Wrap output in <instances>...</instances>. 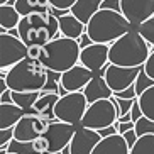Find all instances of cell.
<instances>
[{
    "label": "cell",
    "mask_w": 154,
    "mask_h": 154,
    "mask_svg": "<svg viewBox=\"0 0 154 154\" xmlns=\"http://www.w3.org/2000/svg\"><path fill=\"white\" fill-rule=\"evenodd\" d=\"M149 54V42L137 29H131L124 36L110 42L109 61L119 66H144Z\"/></svg>",
    "instance_id": "6da1fadb"
},
{
    "label": "cell",
    "mask_w": 154,
    "mask_h": 154,
    "mask_svg": "<svg viewBox=\"0 0 154 154\" xmlns=\"http://www.w3.org/2000/svg\"><path fill=\"white\" fill-rule=\"evenodd\" d=\"M82 46L78 39L66 36H58L42 46V54L39 58L48 71L63 73L80 63Z\"/></svg>",
    "instance_id": "7a4b0ae2"
},
{
    "label": "cell",
    "mask_w": 154,
    "mask_h": 154,
    "mask_svg": "<svg viewBox=\"0 0 154 154\" xmlns=\"http://www.w3.org/2000/svg\"><path fill=\"white\" fill-rule=\"evenodd\" d=\"M131 29L134 27L122 12L103 7L86 24V32L93 39V42H107V44L113 42Z\"/></svg>",
    "instance_id": "3957f363"
},
{
    "label": "cell",
    "mask_w": 154,
    "mask_h": 154,
    "mask_svg": "<svg viewBox=\"0 0 154 154\" xmlns=\"http://www.w3.org/2000/svg\"><path fill=\"white\" fill-rule=\"evenodd\" d=\"M49 71L39 59L24 58L7 71V85L14 91H41L48 83Z\"/></svg>",
    "instance_id": "277c9868"
},
{
    "label": "cell",
    "mask_w": 154,
    "mask_h": 154,
    "mask_svg": "<svg viewBox=\"0 0 154 154\" xmlns=\"http://www.w3.org/2000/svg\"><path fill=\"white\" fill-rule=\"evenodd\" d=\"M19 37L27 46L48 44L53 39L49 29V12H36L24 15L17 26Z\"/></svg>",
    "instance_id": "5b68a950"
},
{
    "label": "cell",
    "mask_w": 154,
    "mask_h": 154,
    "mask_svg": "<svg viewBox=\"0 0 154 154\" xmlns=\"http://www.w3.org/2000/svg\"><path fill=\"white\" fill-rule=\"evenodd\" d=\"M119 120V107L113 98H102L91 102L83 115L80 125L100 131L103 127L113 125Z\"/></svg>",
    "instance_id": "8992f818"
},
{
    "label": "cell",
    "mask_w": 154,
    "mask_h": 154,
    "mask_svg": "<svg viewBox=\"0 0 154 154\" xmlns=\"http://www.w3.org/2000/svg\"><path fill=\"white\" fill-rule=\"evenodd\" d=\"M88 100H86L83 90L80 91H68L66 95L59 97L58 103L54 107V115L61 122H68L73 125H80L86 109H88Z\"/></svg>",
    "instance_id": "52a82bcc"
},
{
    "label": "cell",
    "mask_w": 154,
    "mask_h": 154,
    "mask_svg": "<svg viewBox=\"0 0 154 154\" xmlns=\"http://www.w3.org/2000/svg\"><path fill=\"white\" fill-rule=\"evenodd\" d=\"M29 46L19 36L10 32H0V68L9 69L15 63L27 58Z\"/></svg>",
    "instance_id": "ba28073f"
},
{
    "label": "cell",
    "mask_w": 154,
    "mask_h": 154,
    "mask_svg": "<svg viewBox=\"0 0 154 154\" xmlns=\"http://www.w3.org/2000/svg\"><path fill=\"white\" fill-rule=\"evenodd\" d=\"M49 119L42 117L39 113H26L14 125V139L20 142H32L39 136H44L49 129Z\"/></svg>",
    "instance_id": "9c48e42d"
},
{
    "label": "cell",
    "mask_w": 154,
    "mask_h": 154,
    "mask_svg": "<svg viewBox=\"0 0 154 154\" xmlns=\"http://www.w3.org/2000/svg\"><path fill=\"white\" fill-rule=\"evenodd\" d=\"M140 69L142 66H119V64L109 63L102 71L113 91H122L136 83V78Z\"/></svg>",
    "instance_id": "30bf717a"
},
{
    "label": "cell",
    "mask_w": 154,
    "mask_h": 154,
    "mask_svg": "<svg viewBox=\"0 0 154 154\" xmlns=\"http://www.w3.org/2000/svg\"><path fill=\"white\" fill-rule=\"evenodd\" d=\"M76 131V127L73 124L61 122V120H51L49 129L46 131V139L49 140V152H58L63 151L66 146H69L73 139V134Z\"/></svg>",
    "instance_id": "8fae6325"
},
{
    "label": "cell",
    "mask_w": 154,
    "mask_h": 154,
    "mask_svg": "<svg viewBox=\"0 0 154 154\" xmlns=\"http://www.w3.org/2000/svg\"><path fill=\"white\" fill-rule=\"evenodd\" d=\"M120 12L129 19L132 27L137 29L144 20L154 15V0H122Z\"/></svg>",
    "instance_id": "7c38bea8"
},
{
    "label": "cell",
    "mask_w": 154,
    "mask_h": 154,
    "mask_svg": "<svg viewBox=\"0 0 154 154\" xmlns=\"http://www.w3.org/2000/svg\"><path fill=\"white\" fill-rule=\"evenodd\" d=\"M109 53H110V44H107V42H93V44L82 49L80 63L85 64L86 68H90L93 73L102 71L110 63Z\"/></svg>",
    "instance_id": "4fadbf2b"
},
{
    "label": "cell",
    "mask_w": 154,
    "mask_h": 154,
    "mask_svg": "<svg viewBox=\"0 0 154 154\" xmlns=\"http://www.w3.org/2000/svg\"><path fill=\"white\" fill-rule=\"evenodd\" d=\"M100 140H102V136L98 134V131L78 125L68 147L71 154H91Z\"/></svg>",
    "instance_id": "5bb4252c"
},
{
    "label": "cell",
    "mask_w": 154,
    "mask_h": 154,
    "mask_svg": "<svg viewBox=\"0 0 154 154\" xmlns=\"http://www.w3.org/2000/svg\"><path fill=\"white\" fill-rule=\"evenodd\" d=\"M93 78V71L86 68L85 64L78 63L73 68L66 69L59 76V85L64 86L66 91H80L86 86V83Z\"/></svg>",
    "instance_id": "9a60e30c"
},
{
    "label": "cell",
    "mask_w": 154,
    "mask_h": 154,
    "mask_svg": "<svg viewBox=\"0 0 154 154\" xmlns=\"http://www.w3.org/2000/svg\"><path fill=\"white\" fill-rule=\"evenodd\" d=\"M91 154H131V147L120 132L109 137H102Z\"/></svg>",
    "instance_id": "2e32d148"
},
{
    "label": "cell",
    "mask_w": 154,
    "mask_h": 154,
    "mask_svg": "<svg viewBox=\"0 0 154 154\" xmlns=\"http://www.w3.org/2000/svg\"><path fill=\"white\" fill-rule=\"evenodd\" d=\"M83 93H85L88 103H91V102H97V100L102 98H112L115 91L110 88L103 75H98V76H93L86 83V86L83 88Z\"/></svg>",
    "instance_id": "e0dca14e"
},
{
    "label": "cell",
    "mask_w": 154,
    "mask_h": 154,
    "mask_svg": "<svg viewBox=\"0 0 154 154\" xmlns=\"http://www.w3.org/2000/svg\"><path fill=\"white\" fill-rule=\"evenodd\" d=\"M86 31V24H83L71 10L59 15V34L71 39H80L83 32Z\"/></svg>",
    "instance_id": "ac0fdd59"
},
{
    "label": "cell",
    "mask_w": 154,
    "mask_h": 154,
    "mask_svg": "<svg viewBox=\"0 0 154 154\" xmlns=\"http://www.w3.org/2000/svg\"><path fill=\"white\" fill-rule=\"evenodd\" d=\"M59 97L61 95L56 93V91H41L39 98L36 100V103H34V107H32L34 113H39V115L49 119V120H53V119L56 120L54 107H56V103H58Z\"/></svg>",
    "instance_id": "d6986e66"
},
{
    "label": "cell",
    "mask_w": 154,
    "mask_h": 154,
    "mask_svg": "<svg viewBox=\"0 0 154 154\" xmlns=\"http://www.w3.org/2000/svg\"><path fill=\"white\" fill-rule=\"evenodd\" d=\"M26 113L27 112L22 107H19L17 103H14V102H10V103H0V129L14 127Z\"/></svg>",
    "instance_id": "ffe728a7"
},
{
    "label": "cell",
    "mask_w": 154,
    "mask_h": 154,
    "mask_svg": "<svg viewBox=\"0 0 154 154\" xmlns=\"http://www.w3.org/2000/svg\"><path fill=\"white\" fill-rule=\"evenodd\" d=\"M102 2L103 0H76L75 5L71 7V12L83 24H88L90 19L102 9Z\"/></svg>",
    "instance_id": "44dd1931"
},
{
    "label": "cell",
    "mask_w": 154,
    "mask_h": 154,
    "mask_svg": "<svg viewBox=\"0 0 154 154\" xmlns=\"http://www.w3.org/2000/svg\"><path fill=\"white\" fill-rule=\"evenodd\" d=\"M22 15L19 14L14 4H2L0 5V32H7L15 29L20 22Z\"/></svg>",
    "instance_id": "7402d4cb"
},
{
    "label": "cell",
    "mask_w": 154,
    "mask_h": 154,
    "mask_svg": "<svg viewBox=\"0 0 154 154\" xmlns=\"http://www.w3.org/2000/svg\"><path fill=\"white\" fill-rule=\"evenodd\" d=\"M14 5L22 17L36 12H51L53 9L49 0H15Z\"/></svg>",
    "instance_id": "603a6c76"
},
{
    "label": "cell",
    "mask_w": 154,
    "mask_h": 154,
    "mask_svg": "<svg viewBox=\"0 0 154 154\" xmlns=\"http://www.w3.org/2000/svg\"><path fill=\"white\" fill-rule=\"evenodd\" d=\"M41 91H14L12 90V98L14 103H17L19 107H22L27 113H34L32 107L36 103V100L39 98Z\"/></svg>",
    "instance_id": "cb8c5ba5"
},
{
    "label": "cell",
    "mask_w": 154,
    "mask_h": 154,
    "mask_svg": "<svg viewBox=\"0 0 154 154\" xmlns=\"http://www.w3.org/2000/svg\"><path fill=\"white\" fill-rule=\"evenodd\" d=\"M131 154H154V134H144L131 147Z\"/></svg>",
    "instance_id": "d4e9b609"
},
{
    "label": "cell",
    "mask_w": 154,
    "mask_h": 154,
    "mask_svg": "<svg viewBox=\"0 0 154 154\" xmlns=\"http://www.w3.org/2000/svg\"><path fill=\"white\" fill-rule=\"evenodd\" d=\"M137 100H139V105L142 109V113L154 120V85L149 86L142 95L137 97Z\"/></svg>",
    "instance_id": "484cf974"
},
{
    "label": "cell",
    "mask_w": 154,
    "mask_h": 154,
    "mask_svg": "<svg viewBox=\"0 0 154 154\" xmlns=\"http://www.w3.org/2000/svg\"><path fill=\"white\" fill-rule=\"evenodd\" d=\"M134 85H136L137 97H139V95H142V93H144V91L147 90L149 86H152V85H154V80L149 76V75H147V73L144 71V66H142V69H140V73L137 75V78H136V83H134Z\"/></svg>",
    "instance_id": "4316f807"
},
{
    "label": "cell",
    "mask_w": 154,
    "mask_h": 154,
    "mask_svg": "<svg viewBox=\"0 0 154 154\" xmlns=\"http://www.w3.org/2000/svg\"><path fill=\"white\" fill-rule=\"evenodd\" d=\"M137 31L142 34V37H144L151 46H154V15L149 17L147 20H144V22L137 27Z\"/></svg>",
    "instance_id": "83f0119b"
},
{
    "label": "cell",
    "mask_w": 154,
    "mask_h": 154,
    "mask_svg": "<svg viewBox=\"0 0 154 154\" xmlns=\"http://www.w3.org/2000/svg\"><path fill=\"white\" fill-rule=\"evenodd\" d=\"M136 132L139 137L144 136V134H154V120L149 117H146V115H142L136 122Z\"/></svg>",
    "instance_id": "f1b7e54d"
},
{
    "label": "cell",
    "mask_w": 154,
    "mask_h": 154,
    "mask_svg": "<svg viewBox=\"0 0 154 154\" xmlns=\"http://www.w3.org/2000/svg\"><path fill=\"white\" fill-rule=\"evenodd\" d=\"M112 98L119 107V117H122V115H125V113L131 112L132 105H134V102H136V100H132V98H119V97H115V95H113Z\"/></svg>",
    "instance_id": "f546056e"
},
{
    "label": "cell",
    "mask_w": 154,
    "mask_h": 154,
    "mask_svg": "<svg viewBox=\"0 0 154 154\" xmlns=\"http://www.w3.org/2000/svg\"><path fill=\"white\" fill-rule=\"evenodd\" d=\"M12 140H14V127L0 129V151L9 149V146Z\"/></svg>",
    "instance_id": "4dcf8cb0"
},
{
    "label": "cell",
    "mask_w": 154,
    "mask_h": 154,
    "mask_svg": "<svg viewBox=\"0 0 154 154\" xmlns=\"http://www.w3.org/2000/svg\"><path fill=\"white\" fill-rule=\"evenodd\" d=\"M51 7L58 10H71V7L75 5L76 0H49Z\"/></svg>",
    "instance_id": "1f68e13d"
},
{
    "label": "cell",
    "mask_w": 154,
    "mask_h": 154,
    "mask_svg": "<svg viewBox=\"0 0 154 154\" xmlns=\"http://www.w3.org/2000/svg\"><path fill=\"white\" fill-rule=\"evenodd\" d=\"M32 147L34 151H49V140L46 139V136H39L32 140Z\"/></svg>",
    "instance_id": "d6a6232c"
},
{
    "label": "cell",
    "mask_w": 154,
    "mask_h": 154,
    "mask_svg": "<svg viewBox=\"0 0 154 154\" xmlns=\"http://www.w3.org/2000/svg\"><path fill=\"white\" fill-rule=\"evenodd\" d=\"M113 95L119 97V98H132V100H136L137 98L136 85H131L129 88H125V90H122V91H115Z\"/></svg>",
    "instance_id": "836d02e7"
},
{
    "label": "cell",
    "mask_w": 154,
    "mask_h": 154,
    "mask_svg": "<svg viewBox=\"0 0 154 154\" xmlns=\"http://www.w3.org/2000/svg\"><path fill=\"white\" fill-rule=\"evenodd\" d=\"M144 71L154 80V46H152V49H151L149 58L146 59V63H144Z\"/></svg>",
    "instance_id": "e575fe53"
},
{
    "label": "cell",
    "mask_w": 154,
    "mask_h": 154,
    "mask_svg": "<svg viewBox=\"0 0 154 154\" xmlns=\"http://www.w3.org/2000/svg\"><path fill=\"white\" fill-rule=\"evenodd\" d=\"M122 136H124V139L127 140L129 147H132V146H134V144L137 142V139H139V136H137V132H136V127H134V129H131V131L124 132Z\"/></svg>",
    "instance_id": "d590c367"
},
{
    "label": "cell",
    "mask_w": 154,
    "mask_h": 154,
    "mask_svg": "<svg viewBox=\"0 0 154 154\" xmlns=\"http://www.w3.org/2000/svg\"><path fill=\"white\" fill-rule=\"evenodd\" d=\"M119 132V120L113 125H109V127H103V129H100L98 134L102 137H109V136H113V134H117Z\"/></svg>",
    "instance_id": "8d00e7d4"
},
{
    "label": "cell",
    "mask_w": 154,
    "mask_h": 154,
    "mask_svg": "<svg viewBox=\"0 0 154 154\" xmlns=\"http://www.w3.org/2000/svg\"><path fill=\"white\" fill-rule=\"evenodd\" d=\"M42 54V46L41 44H32L29 46V49H27V56L32 59H39Z\"/></svg>",
    "instance_id": "74e56055"
},
{
    "label": "cell",
    "mask_w": 154,
    "mask_h": 154,
    "mask_svg": "<svg viewBox=\"0 0 154 154\" xmlns=\"http://www.w3.org/2000/svg\"><path fill=\"white\" fill-rule=\"evenodd\" d=\"M131 115H132V122H137L144 113H142V109H140V105H139V100L136 98V102H134V105H132V109H131Z\"/></svg>",
    "instance_id": "f35d334b"
},
{
    "label": "cell",
    "mask_w": 154,
    "mask_h": 154,
    "mask_svg": "<svg viewBox=\"0 0 154 154\" xmlns=\"http://www.w3.org/2000/svg\"><path fill=\"white\" fill-rule=\"evenodd\" d=\"M120 2L122 0H103L102 2V7L103 9H113V10H119L120 12Z\"/></svg>",
    "instance_id": "ab89813d"
},
{
    "label": "cell",
    "mask_w": 154,
    "mask_h": 154,
    "mask_svg": "<svg viewBox=\"0 0 154 154\" xmlns=\"http://www.w3.org/2000/svg\"><path fill=\"white\" fill-rule=\"evenodd\" d=\"M78 42H80V46H82V49L83 48H86V46H90V44H93V39H91L90 36H88V32H83L82 36H80V39H78Z\"/></svg>",
    "instance_id": "60d3db41"
},
{
    "label": "cell",
    "mask_w": 154,
    "mask_h": 154,
    "mask_svg": "<svg viewBox=\"0 0 154 154\" xmlns=\"http://www.w3.org/2000/svg\"><path fill=\"white\" fill-rule=\"evenodd\" d=\"M134 127H136V122H132V120H129V122H119V132L124 134V132L131 131Z\"/></svg>",
    "instance_id": "b9f144b4"
},
{
    "label": "cell",
    "mask_w": 154,
    "mask_h": 154,
    "mask_svg": "<svg viewBox=\"0 0 154 154\" xmlns=\"http://www.w3.org/2000/svg\"><path fill=\"white\" fill-rule=\"evenodd\" d=\"M10 102H14V98H12V90H7L4 91L2 95H0V103H10Z\"/></svg>",
    "instance_id": "7bdbcfd3"
},
{
    "label": "cell",
    "mask_w": 154,
    "mask_h": 154,
    "mask_svg": "<svg viewBox=\"0 0 154 154\" xmlns=\"http://www.w3.org/2000/svg\"><path fill=\"white\" fill-rule=\"evenodd\" d=\"M129 120H132L131 112H129V113H125V115H122V117H119V122H129Z\"/></svg>",
    "instance_id": "ee69618b"
},
{
    "label": "cell",
    "mask_w": 154,
    "mask_h": 154,
    "mask_svg": "<svg viewBox=\"0 0 154 154\" xmlns=\"http://www.w3.org/2000/svg\"><path fill=\"white\" fill-rule=\"evenodd\" d=\"M0 154H17V152H12V151H7V152H5V151H0Z\"/></svg>",
    "instance_id": "f6af8a7d"
},
{
    "label": "cell",
    "mask_w": 154,
    "mask_h": 154,
    "mask_svg": "<svg viewBox=\"0 0 154 154\" xmlns=\"http://www.w3.org/2000/svg\"><path fill=\"white\" fill-rule=\"evenodd\" d=\"M2 4H9V0H0V5Z\"/></svg>",
    "instance_id": "bcb514c9"
},
{
    "label": "cell",
    "mask_w": 154,
    "mask_h": 154,
    "mask_svg": "<svg viewBox=\"0 0 154 154\" xmlns=\"http://www.w3.org/2000/svg\"><path fill=\"white\" fill-rule=\"evenodd\" d=\"M48 154H63V151H58V152H48Z\"/></svg>",
    "instance_id": "7dc6e473"
}]
</instances>
